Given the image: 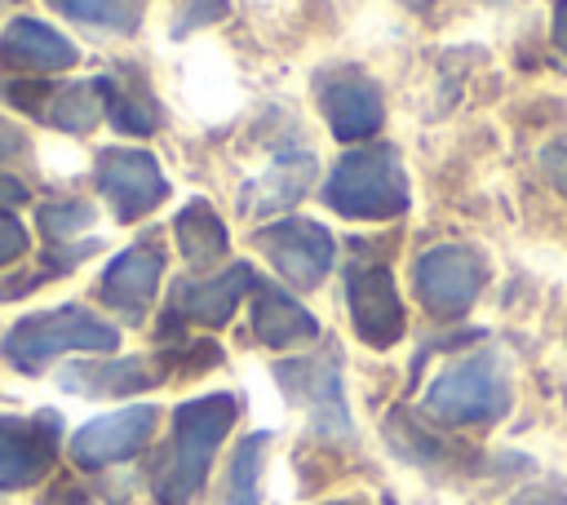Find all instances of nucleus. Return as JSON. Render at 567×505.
Returning <instances> with one entry per match:
<instances>
[{"mask_svg":"<svg viewBox=\"0 0 567 505\" xmlns=\"http://www.w3.org/2000/svg\"><path fill=\"white\" fill-rule=\"evenodd\" d=\"M97 93H102V111L106 120L120 128V133H151L159 111L151 102V93L142 89L137 75H102L97 80Z\"/></svg>","mask_w":567,"mask_h":505,"instance_id":"obj_20","label":"nucleus"},{"mask_svg":"<svg viewBox=\"0 0 567 505\" xmlns=\"http://www.w3.org/2000/svg\"><path fill=\"white\" fill-rule=\"evenodd\" d=\"M9 97H22L18 106L27 111H40L49 124L58 128H71V133H89L106 111H102V93H97V80H84V84H71V89H31V84H13Z\"/></svg>","mask_w":567,"mask_h":505,"instance_id":"obj_17","label":"nucleus"},{"mask_svg":"<svg viewBox=\"0 0 567 505\" xmlns=\"http://www.w3.org/2000/svg\"><path fill=\"white\" fill-rule=\"evenodd\" d=\"M22 248H27V230L18 226V217L0 213V266H4V261H13Z\"/></svg>","mask_w":567,"mask_h":505,"instance_id":"obj_26","label":"nucleus"},{"mask_svg":"<svg viewBox=\"0 0 567 505\" xmlns=\"http://www.w3.org/2000/svg\"><path fill=\"white\" fill-rule=\"evenodd\" d=\"M310 177H315V159H310V155H297V159L275 164L270 173H261V177L244 190V213H275V208L297 204L301 190L310 186Z\"/></svg>","mask_w":567,"mask_h":505,"instance_id":"obj_21","label":"nucleus"},{"mask_svg":"<svg viewBox=\"0 0 567 505\" xmlns=\"http://www.w3.org/2000/svg\"><path fill=\"white\" fill-rule=\"evenodd\" d=\"M164 372L155 363H142V359H115V363H75L62 372V385L66 390H80V394H133V390H146L155 385Z\"/></svg>","mask_w":567,"mask_h":505,"instance_id":"obj_18","label":"nucleus"},{"mask_svg":"<svg viewBox=\"0 0 567 505\" xmlns=\"http://www.w3.org/2000/svg\"><path fill=\"white\" fill-rule=\"evenodd\" d=\"M58 447V416H0V492L35 483Z\"/></svg>","mask_w":567,"mask_h":505,"instance_id":"obj_11","label":"nucleus"},{"mask_svg":"<svg viewBox=\"0 0 567 505\" xmlns=\"http://www.w3.org/2000/svg\"><path fill=\"white\" fill-rule=\"evenodd\" d=\"M252 337L270 350H288L301 341L319 337V323L310 310H301L284 288L275 284H252Z\"/></svg>","mask_w":567,"mask_h":505,"instance_id":"obj_16","label":"nucleus"},{"mask_svg":"<svg viewBox=\"0 0 567 505\" xmlns=\"http://www.w3.org/2000/svg\"><path fill=\"white\" fill-rule=\"evenodd\" d=\"M173 235H177V248H182L186 266H195V270H204V266H213L217 257H226V226H221V217H217L204 199H190V204L177 213Z\"/></svg>","mask_w":567,"mask_h":505,"instance_id":"obj_19","label":"nucleus"},{"mask_svg":"<svg viewBox=\"0 0 567 505\" xmlns=\"http://www.w3.org/2000/svg\"><path fill=\"white\" fill-rule=\"evenodd\" d=\"M58 13L75 18V22H89V27H106L115 35H128L137 31L142 22V0H49Z\"/></svg>","mask_w":567,"mask_h":505,"instance_id":"obj_22","label":"nucleus"},{"mask_svg":"<svg viewBox=\"0 0 567 505\" xmlns=\"http://www.w3.org/2000/svg\"><path fill=\"white\" fill-rule=\"evenodd\" d=\"M346 301H350V319L354 332L372 346V350H390L403 337V301L394 292V279L385 266H350V284H346Z\"/></svg>","mask_w":567,"mask_h":505,"instance_id":"obj_10","label":"nucleus"},{"mask_svg":"<svg viewBox=\"0 0 567 505\" xmlns=\"http://www.w3.org/2000/svg\"><path fill=\"white\" fill-rule=\"evenodd\" d=\"M155 430V408L137 403V408H120L111 416H97L89 425H80L71 434V456L80 465H115L124 456H133Z\"/></svg>","mask_w":567,"mask_h":505,"instance_id":"obj_12","label":"nucleus"},{"mask_svg":"<svg viewBox=\"0 0 567 505\" xmlns=\"http://www.w3.org/2000/svg\"><path fill=\"white\" fill-rule=\"evenodd\" d=\"M18 151H22V133L0 120V159H9V155H18Z\"/></svg>","mask_w":567,"mask_h":505,"instance_id":"obj_28","label":"nucleus"},{"mask_svg":"<svg viewBox=\"0 0 567 505\" xmlns=\"http://www.w3.org/2000/svg\"><path fill=\"white\" fill-rule=\"evenodd\" d=\"M315 97H319V111L328 120V128L341 137V142H359V137H372L385 120V106H381V89L359 75V71H323L315 75Z\"/></svg>","mask_w":567,"mask_h":505,"instance_id":"obj_9","label":"nucleus"},{"mask_svg":"<svg viewBox=\"0 0 567 505\" xmlns=\"http://www.w3.org/2000/svg\"><path fill=\"white\" fill-rule=\"evenodd\" d=\"M235 412L239 408L230 394H204L173 412V439L151 465V492L159 505H186L204 487L208 461L226 439Z\"/></svg>","mask_w":567,"mask_h":505,"instance_id":"obj_1","label":"nucleus"},{"mask_svg":"<svg viewBox=\"0 0 567 505\" xmlns=\"http://www.w3.org/2000/svg\"><path fill=\"white\" fill-rule=\"evenodd\" d=\"M89 221H93V208H84V204H49V208H40V230H44L53 244H58L62 235L89 226Z\"/></svg>","mask_w":567,"mask_h":505,"instance_id":"obj_24","label":"nucleus"},{"mask_svg":"<svg viewBox=\"0 0 567 505\" xmlns=\"http://www.w3.org/2000/svg\"><path fill=\"white\" fill-rule=\"evenodd\" d=\"M252 284H257V275L248 261H235L230 270L208 275V279H186L173 288V315L195 319V323H226Z\"/></svg>","mask_w":567,"mask_h":505,"instance_id":"obj_14","label":"nucleus"},{"mask_svg":"<svg viewBox=\"0 0 567 505\" xmlns=\"http://www.w3.org/2000/svg\"><path fill=\"white\" fill-rule=\"evenodd\" d=\"M27 199V190L13 182V177H0V208H13V204H22Z\"/></svg>","mask_w":567,"mask_h":505,"instance_id":"obj_30","label":"nucleus"},{"mask_svg":"<svg viewBox=\"0 0 567 505\" xmlns=\"http://www.w3.org/2000/svg\"><path fill=\"white\" fill-rule=\"evenodd\" d=\"M403 4H430V0H403Z\"/></svg>","mask_w":567,"mask_h":505,"instance_id":"obj_32","label":"nucleus"},{"mask_svg":"<svg viewBox=\"0 0 567 505\" xmlns=\"http://www.w3.org/2000/svg\"><path fill=\"white\" fill-rule=\"evenodd\" d=\"M483 279H487V266L465 244H439L425 257H416V270H412L421 306L439 319L465 315L474 306V297L483 292Z\"/></svg>","mask_w":567,"mask_h":505,"instance_id":"obj_5","label":"nucleus"},{"mask_svg":"<svg viewBox=\"0 0 567 505\" xmlns=\"http://www.w3.org/2000/svg\"><path fill=\"white\" fill-rule=\"evenodd\" d=\"M279 390L310 416V425L328 439H350V412L341 394V372L337 354H310V359H288L275 368Z\"/></svg>","mask_w":567,"mask_h":505,"instance_id":"obj_6","label":"nucleus"},{"mask_svg":"<svg viewBox=\"0 0 567 505\" xmlns=\"http://www.w3.org/2000/svg\"><path fill=\"white\" fill-rule=\"evenodd\" d=\"M328 505H354V501H328Z\"/></svg>","mask_w":567,"mask_h":505,"instance_id":"obj_31","label":"nucleus"},{"mask_svg":"<svg viewBox=\"0 0 567 505\" xmlns=\"http://www.w3.org/2000/svg\"><path fill=\"white\" fill-rule=\"evenodd\" d=\"M226 0H190L186 4V13L177 18V35H186V31H195V27H204V22H213V18H226Z\"/></svg>","mask_w":567,"mask_h":505,"instance_id":"obj_25","label":"nucleus"},{"mask_svg":"<svg viewBox=\"0 0 567 505\" xmlns=\"http://www.w3.org/2000/svg\"><path fill=\"white\" fill-rule=\"evenodd\" d=\"M97 190L115 208L120 221H133L168 199V182L155 164V155L133 151V146H106L97 155Z\"/></svg>","mask_w":567,"mask_h":505,"instance_id":"obj_8","label":"nucleus"},{"mask_svg":"<svg viewBox=\"0 0 567 505\" xmlns=\"http://www.w3.org/2000/svg\"><path fill=\"white\" fill-rule=\"evenodd\" d=\"M0 62L13 66V71L49 75V71H62V66H75V44L66 35H58L53 27L35 22V18H13L0 31Z\"/></svg>","mask_w":567,"mask_h":505,"instance_id":"obj_15","label":"nucleus"},{"mask_svg":"<svg viewBox=\"0 0 567 505\" xmlns=\"http://www.w3.org/2000/svg\"><path fill=\"white\" fill-rule=\"evenodd\" d=\"M509 505H567V487L563 483H545V487H527L518 492Z\"/></svg>","mask_w":567,"mask_h":505,"instance_id":"obj_27","label":"nucleus"},{"mask_svg":"<svg viewBox=\"0 0 567 505\" xmlns=\"http://www.w3.org/2000/svg\"><path fill=\"white\" fill-rule=\"evenodd\" d=\"M252 244L275 266V275H284V284H292V288H315L332 266V235L306 217H284V221L257 230Z\"/></svg>","mask_w":567,"mask_h":505,"instance_id":"obj_7","label":"nucleus"},{"mask_svg":"<svg viewBox=\"0 0 567 505\" xmlns=\"http://www.w3.org/2000/svg\"><path fill=\"white\" fill-rule=\"evenodd\" d=\"M120 346V332L89 315L84 306H58V310H44V315H27L9 328L4 337V359L22 372H35L44 368L53 354H66V350H97V354H111Z\"/></svg>","mask_w":567,"mask_h":505,"instance_id":"obj_3","label":"nucleus"},{"mask_svg":"<svg viewBox=\"0 0 567 505\" xmlns=\"http://www.w3.org/2000/svg\"><path fill=\"white\" fill-rule=\"evenodd\" d=\"M266 443L270 434H248L230 461V474H226V505H261L257 496V474H261V456H266Z\"/></svg>","mask_w":567,"mask_h":505,"instance_id":"obj_23","label":"nucleus"},{"mask_svg":"<svg viewBox=\"0 0 567 505\" xmlns=\"http://www.w3.org/2000/svg\"><path fill=\"white\" fill-rule=\"evenodd\" d=\"M323 199L341 217L381 221V217H399L408 208L412 190H408V173L390 146H354L332 168Z\"/></svg>","mask_w":567,"mask_h":505,"instance_id":"obj_2","label":"nucleus"},{"mask_svg":"<svg viewBox=\"0 0 567 505\" xmlns=\"http://www.w3.org/2000/svg\"><path fill=\"white\" fill-rule=\"evenodd\" d=\"M509 385L492 354H470L452 368H443L425 390V412L447 425H483L505 416Z\"/></svg>","mask_w":567,"mask_h":505,"instance_id":"obj_4","label":"nucleus"},{"mask_svg":"<svg viewBox=\"0 0 567 505\" xmlns=\"http://www.w3.org/2000/svg\"><path fill=\"white\" fill-rule=\"evenodd\" d=\"M159 275H164V252L155 244H137V248L120 252L106 266V275H102V301L115 306L120 315L137 319L151 306V297L159 288Z\"/></svg>","mask_w":567,"mask_h":505,"instance_id":"obj_13","label":"nucleus"},{"mask_svg":"<svg viewBox=\"0 0 567 505\" xmlns=\"http://www.w3.org/2000/svg\"><path fill=\"white\" fill-rule=\"evenodd\" d=\"M554 44L567 53V0H554Z\"/></svg>","mask_w":567,"mask_h":505,"instance_id":"obj_29","label":"nucleus"}]
</instances>
